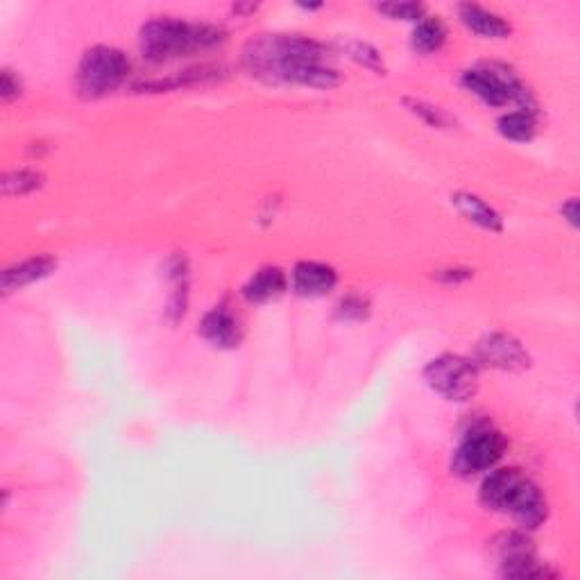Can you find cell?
Here are the masks:
<instances>
[{
    "label": "cell",
    "mask_w": 580,
    "mask_h": 580,
    "mask_svg": "<svg viewBox=\"0 0 580 580\" xmlns=\"http://www.w3.org/2000/svg\"><path fill=\"white\" fill-rule=\"evenodd\" d=\"M243 64L250 75L268 84L331 89L340 82L329 50L300 34H261L245 46Z\"/></svg>",
    "instance_id": "obj_1"
},
{
    "label": "cell",
    "mask_w": 580,
    "mask_h": 580,
    "mask_svg": "<svg viewBox=\"0 0 580 580\" xmlns=\"http://www.w3.org/2000/svg\"><path fill=\"white\" fill-rule=\"evenodd\" d=\"M225 41L227 32L220 25L173 19V16H159V19L148 21L139 34L141 53L152 64H166L207 53L211 48L223 46Z\"/></svg>",
    "instance_id": "obj_2"
},
{
    "label": "cell",
    "mask_w": 580,
    "mask_h": 580,
    "mask_svg": "<svg viewBox=\"0 0 580 580\" xmlns=\"http://www.w3.org/2000/svg\"><path fill=\"white\" fill-rule=\"evenodd\" d=\"M481 501L490 510L510 515L528 531L540 528L549 517L547 497L515 467L494 469L481 485Z\"/></svg>",
    "instance_id": "obj_3"
},
{
    "label": "cell",
    "mask_w": 580,
    "mask_h": 580,
    "mask_svg": "<svg viewBox=\"0 0 580 580\" xmlns=\"http://www.w3.org/2000/svg\"><path fill=\"white\" fill-rule=\"evenodd\" d=\"M132 64L123 50L112 46H93L84 53L75 73V87L87 100L105 98L123 87Z\"/></svg>",
    "instance_id": "obj_4"
},
{
    "label": "cell",
    "mask_w": 580,
    "mask_h": 580,
    "mask_svg": "<svg viewBox=\"0 0 580 580\" xmlns=\"http://www.w3.org/2000/svg\"><path fill=\"white\" fill-rule=\"evenodd\" d=\"M463 87L483 100L488 107H506L510 102H517L519 109L535 114V100L522 80L506 66L483 64L469 68L463 73Z\"/></svg>",
    "instance_id": "obj_5"
},
{
    "label": "cell",
    "mask_w": 580,
    "mask_h": 580,
    "mask_svg": "<svg viewBox=\"0 0 580 580\" xmlns=\"http://www.w3.org/2000/svg\"><path fill=\"white\" fill-rule=\"evenodd\" d=\"M424 379L449 402H467L479 390V365L463 356L445 354L426 365Z\"/></svg>",
    "instance_id": "obj_6"
},
{
    "label": "cell",
    "mask_w": 580,
    "mask_h": 580,
    "mask_svg": "<svg viewBox=\"0 0 580 580\" xmlns=\"http://www.w3.org/2000/svg\"><path fill=\"white\" fill-rule=\"evenodd\" d=\"M508 449V440L503 433L492 426H474L469 431L454 454L451 469L458 476H476L492 472Z\"/></svg>",
    "instance_id": "obj_7"
},
{
    "label": "cell",
    "mask_w": 580,
    "mask_h": 580,
    "mask_svg": "<svg viewBox=\"0 0 580 580\" xmlns=\"http://www.w3.org/2000/svg\"><path fill=\"white\" fill-rule=\"evenodd\" d=\"M497 553L501 562V576L506 578H553L556 571L542 565L535 556L531 540L522 533H506L497 540Z\"/></svg>",
    "instance_id": "obj_8"
},
{
    "label": "cell",
    "mask_w": 580,
    "mask_h": 580,
    "mask_svg": "<svg viewBox=\"0 0 580 580\" xmlns=\"http://www.w3.org/2000/svg\"><path fill=\"white\" fill-rule=\"evenodd\" d=\"M476 365L501 372H524L531 365V356L515 336L494 331L476 345Z\"/></svg>",
    "instance_id": "obj_9"
},
{
    "label": "cell",
    "mask_w": 580,
    "mask_h": 580,
    "mask_svg": "<svg viewBox=\"0 0 580 580\" xmlns=\"http://www.w3.org/2000/svg\"><path fill=\"white\" fill-rule=\"evenodd\" d=\"M200 334L213 347L220 349H234L243 338L241 324H238L236 315L225 309V306H216V309L204 315L200 322Z\"/></svg>",
    "instance_id": "obj_10"
},
{
    "label": "cell",
    "mask_w": 580,
    "mask_h": 580,
    "mask_svg": "<svg viewBox=\"0 0 580 580\" xmlns=\"http://www.w3.org/2000/svg\"><path fill=\"white\" fill-rule=\"evenodd\" d=\"M338 284L336 270L327 263L302 261L293 270V288L295 293L304 297H322L331 293Z\"/></svg>",
    "instance_id": "obj_11"
},
{
    "label": "cell",
    "mask_w": 580,
    "mask_h": 580,
    "mask_svg": "<svg viewBox=\"0 0 580 580\" xmlns=\"http://www.w3.org/2000/svg\"><path fill=\"white\" fill-rule=\"evenodd\" d=\"M57 268V259L48 257H32V259H25L21 263H14V266L5 268L3 277H0V290H3V295H10L14 290H21L25 286L34 284V281H41L46 279L48 275H53Z\"/></svg>",
    "instance_id": "obj_12"
},
{
    "label": "cell",
    "mask_w": 580,
    "mask_h": 580,
    "mask_svg": "<svg viewBox=\"0 0 580 580\" xmlns=\"http://www.w3.org/2000/svg\"><path fill=\"white\" fill-rule=\"evenodd\" d=\"M458 12H460V21H463L474 34H479V37L506 39L508 34L513 32L510 23L503 19V16H499L492 10H485V7L481 5L465 3L458 7Z\"/></svg>",
    "instance_id": "obj_13"
},
{
    "label": "cell",
    "mask_w": 580,
    "mask_h": 580,
    "mask_svg": "<svg viewBox=\"0 0 580 580\" xmlns=\"http://www.w3.org/2000/svg\"><path fill=\"white\" fill-rule=\"evenodd\" d=\"M286 288H288L286 272L277 266H268V268H261L257 275L247 281L243 288V295H245V300L252 304H268L284 295Z\"/></svg>",
    "instance_id": "obj_14"
},
{
    "label": "cell",
    "mask_w": 580,
    "mask_h": 580,
    "mask_svg": "<svg viewBox=\"0 0 580 580\" xmlns=\"http://www.w3.org/2000/svg\"><path fill=\"white\" fill-rule=\"evenodd\" d=\"M451 202L456 204L458 211L463 213L467 220H472L474 225H479L481 229H488V232H501L503 220L497 213V209H492L488 202L474 193H456Z\"/></svg>",
    "instance_id": "obj_15"
},
{
    "label": "cell",
    "mask_w": 580,
    "mask_h": 580,
    "mask_svg": "<svg viewBox=\"0 0 580 580\" xmlns=\"http://www.w3.org/2000/svg\"><path fill=\"white\" fill-rule=\"evenodd\" d=\"M447 41V28L438 16H424V19L415 25L411 44L413 50L422 55H431L438 53V50L445 46Z\"/></svg>",
    "instance_id": "obj_16"
},
{
    "label": "cell",
    "mask_w": 580,
    "mask_h": 580,
    "mask_svg": "<svg viewBox=\"0 0 580 580\" xmlns=\"http://www.w3.org/2000/svg\"><path fill=\"white\" fill-rule=\"evenodd\" d=\"M499 134L508 141L526 143L531 141L537 132V118L533 112H526V109H519V112L503 114L499 118Z\"/></svg>",
    "instance_id": "obj_17"
},
{
    "label": "cell",
    "mask_w": 580,
    "mask_h": 580,
    "mask_svg": "<svg viewBox=\"0 0 580 580\" xmlns=\"http://www.w3.org/2000/svg\"><path fill=\"white\" fill-rule=\"evenodd\" d=\"M46 182V175L41 170L34 168H16V170H7L3 175V193L7 198H14V195H28L39 191L41 186Z\"/></svg>",
    "instance_id": "obj_18"
},
{
    "label": "cell",
    "mask_w": 580,
    "mask_h": 580,
    "mask_svg": "<svg viewBox=\"0 0 580 580\" xmlns=\"http://www.w3.org/2000/svg\"><path fill=\"white\" fill-rule=\"evenodd\" d=\"M408 107H411V112L415 116H420L426 125L431 127H449L451 125V116L445 112V109L431 105V102H424V100H404Z\"/></svg>",
    "instance_id": "obj_19"
},
{
    "label": "cell",
    "mask_w": 580,
    "mask_h": 580,
    "mask_svg": "<svg viewBox=\"0 0 580 580\" xmlns=\"http://www.w3.org/2000/svg\"><path fill=\"white\" fill-rule=\"evenodd\" d=\"M377 10L381 14L390 16V19L415 21V23H420L426 16L424 5H420V3H383V5L377 7Z\"/></svg>",
    "instance_id": "obj_20"
},
{
    "label": "cell",
    "mask_w": 580,
    "mask_h": 580,
    "mask_svg": "<svg viewBox=\"0 0 580 580\" xmlns=\"http://www.w3.org/2000/svg\"><path fill=\"white\" fill-rule=\"evenodd\" d=\"M368 315V302L358 295H349L338 304V318L343 320H363Z\"/></svg>",
    "instance_id": "obj_21"
},
{
    "label": "cell",
    "mask_w": 580,
    "mask_h": 580,
    "mask_svg": "<svg viewBox=\"0 0 580 580\" xmlns=\"http://www.w3.org/2000/svg\"><path fill=\"white\" fill-rule=\"evenodd\" d=\"M352 57L363 66L372 68V71L383 73V59L379 55V50L372 48L370 44H361V41H358V44H352Z\"/></svg>",
    "instance_id": "obj_22"
},
{
    "label": "cell",
    "mask_w": 580,
    "mask_h": 580,
    "mask_svg": "<svg viewBox=\"0 0 580 580\" xmlns=\"http://www.w3.org/2000/svg\"><path fill=\"white\" fill-rule=\"evenodd\" d=\"M23 93V82L19 75L10 68H3V73H0V96H3L5 102H12L16 100Z\"/></svg>",
    "instance_id": "obj_23"
},
{
    "label": "cell",
    "mask_w": 580,
    "mask_h": 580,
    "mask_svg": "<svg viewBox=\"0 0 580 580\" xmlns=\"http://www.w3.org/2000/svg\"><path fill=\"white\" fill-rule=\"evenodd\" d=\"M474 272L472 270H460V268H449V270H438V277L440 281H445V284H460V281H467L472 277Z\"/></svg>",
    "instance_id": "obj_24"
},
{
    "label": "cell",
    "mask_w": 580,
    "mask_h": 580,
    "mask_svg": "<svg viewBox=\"0 0 580 580\" xmlns=\"http://www.w3.org/2000/svg\"><path fill=\"white\" fill-rule=\"evenodd\" d=\"M562 218L567 220V223L571 225V227H576L578 225V200H567L565 204H562Z\"/></svg>",
    "instance_id": "obj_25"
}]
</instances>
